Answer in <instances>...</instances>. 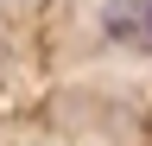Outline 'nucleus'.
Segmentation results:
<instances>
[{
    "label": "nucleus",
    "mask_w": 152,
    "mask_h": 146,
    "mask_svg": "<svg viewBox=\"0 0 152 146\" xmlns=\"http://www.w3.org/2000/svg\"><path fill=\"white\" fill-rule=\"evenodd\" d=\"M102 32L114 45L152 57V0H108V7H102Z\"/></svg>",
    "instance_id": "obj_1"
}]
</instances>
